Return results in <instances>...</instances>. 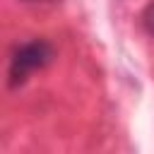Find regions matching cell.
<instances>
[{
	"label": "cell",
	"instance_id": "1",
	"mask_svg": "<svg viewBox=\"0 0 154 154\" xmlns=\"http://www.w3.org/2000/svg\"><path fill=\"white\" fill-rule=\"evenodd\" d=\"M51 60H53V46L46 38H31V41L17 46L12 58H10L7 84L10 87H22L36 70L46 67Z\"/></svg>",
	"mask_w": 154,
	"mask_h": 154
},
{
	"label": "cell",
	"instance_id": "2",
	"mask_svg": "<svg viewBox=\"0 0 154 154\" xmlns=\"http://www.w3.org/2000/svg\"><path fill=\"white\" fill-rule=\"evenodd\" d=\"M142 24H144L147 34H149V36H154V2H152V5H147L144 14H142Z\"/></svg>",
	"mask_w": 154,
	"mask_h": 154
},
{
	"label": "cell",
	"instance_id": "3",
	"mask_svg": "<svg viewBox=\"0 0 154 154\" xmlns=\"http://www.w3.org/2000/svg\"><path fill=\"white\" fill-rule=\"evenodd\" d=\"M26 2H29V0H26Z\"/></svg>",
	"mask_w": 154,
	"mask_h": 154
}]
</instances>
